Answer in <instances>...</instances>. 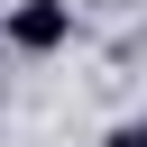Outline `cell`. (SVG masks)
Returning <instances> with one entry per match:
<instances>
[{
	"instance_id": "6da1fadb",
	"label": "cell",
	"mask_w": 147,
	"mask_h": 147,
	"mask_svg": "<svg viewBox=\"0 0 147 147\" xmlns=\"http://www.w3.org/2000/svg\"><path fill=\"white\" fill-rule=\"evenodd\" d=\"M9 46H18V55L74 46V0H18V9H9Z\"/></svg>"
},
{
	"instance_id": "7a4b0ae2",
	"label": "cell",
	"mask_w": 147,
	"mask_h": 147,
	"mask_svg": "<svg viewBox=\"0 0 147 147\" xmlns=\"http://www.w3.org/2000/svg\"><path fill=\"white\" fill-rule=\"evenodd\" d=\"M101 147H147V110H138V119H119V129H110Z\"/></svg>"
}]
</instances>
